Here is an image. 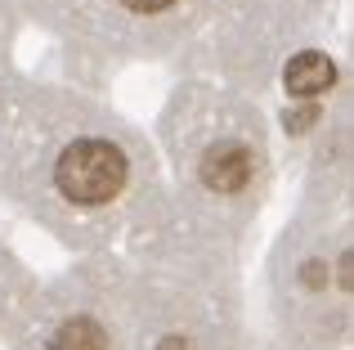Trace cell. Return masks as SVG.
<instances>
[{
    "mask_svg": "<svg viewBox=\"0 0 354 350\" xmlns=\"http://www.w3.org/2000/svg\"><path fill=\"white\" fill-rule=\"evenodd\" d=\"M54 184L77 207H99L126 184V158L108 140H77L54 167Z\"/></svg>",
    "mask_w": 354,
    "mask_h": 350,
    "instance_id": "obj_1",
    "label": "cell"
},
{
    "mask_svg": "<svg viewBox=\"0 0 354 350\" xmlns=\"http://www.w3.org/2000/svg\"><path fill=\"white\" fill-rule=\"evenodd\" d=\"M202 180H207L216 193H238V189H247V180H251V153L238 149V144L216 149V153L207 158V167H202Z\"/></svg>",
    "mask_w": 354,
    "mask_h": 350,
    "instance_id": "obj_2",
    "label": "cell"
},
{
    "mask_svg": "<svg viewBox=\"0 0 354 350\" xmlns=\"http://www.w3.org/2000/svg\"><path fill=\"white\" fill-rule=\"evenodd\" d=\"M287 95L292 99H319L323 90L337 81V68H332V59H323V54H301V59L287 63Z\"/></svg>",
    "mask_w": 354,
    "mask_h": 350,
    "instance_id": "obj_3",
    "label": "cell"
},
{
    "mask_svg": "<svg viewBox=\"0 0 354 350\" xmlns=\"http://www.w3.org/2000/svg\"><path fill=\"white\" fill-rule=\"evenodd\" d=\"M54 350H108V342H104V328H99V324H90V319H72L68 328H59Z\"/></svg>",
    "mask_w": 354,
    "mask_h": 350,
    "instance_id": "obj_4",
    "label": "cell"
},
{
    "mask_svg": "<svg viewBox=\"0 0 354 350\" xmlns=\"http://www.w3.org/2000/svg\"><path fill=\"white\" fill-rule=\"evenodd\" d=\"M126 9H135V14H157V9H166V5H175V0H121Z\"/></svg>",
    "mask_w": 354,
    "mask_h": 350,
    "instance_id": "obj_5",
    "label": "cell"
},
{
    "mask_svg": "<svg viewBox=\"0 0 354 350\" xmlns=\"http://www.w3.org/2000/svg\"><path fill=\"white\" fill-rule=\"evenodd\" d=\"M341 283H346V292H354V252L341 261Z\"/></svg>",
    "mask_w": 354,
    "mask_h": 350,
    "instance_id": "obj_6",
    "label": "cell"
},
{
    "mask_svg": "<svg viewBox=\"0 0 354 350\" xmlns=\"http://www.w3.org/2000/svg\"><path fill=\"white\" fill-rule=\"evenodd\" d=\"M305 283H310V288H319V283H323V270H319V261H310V265H305Z\"/></svg>",
    "mask_w": 354,
    "mask_h": 350,
    "instance_id": "obj_7",
    "label": "cell"
}]
</instances>
